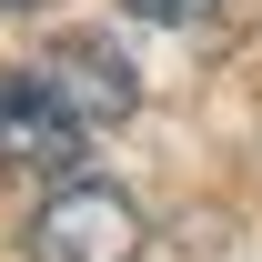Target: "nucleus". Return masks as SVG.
I'll list each match as a JSON object with an SVG mask.
<instances>
[{"label": "nucleus", "instance_id": "f03ea898", "mask_svg": "<svg viewBox=\"0 0 262 262\" xmlns=\"http://www.w3.org/2000/svg\"><path fill=\"white\" fill-rule=\"evenodd\" d=\"M81 141H91V121H81L40 71L0 81V171H71Z\"/></svg>", "mask_w": 262, "mask_h": 262}, {"label": "nucleus", "instance_id": "f257e3e1", "mask_svg": "<svg viewBox=\"0 0 262 262\" xmlns=\"http://www.w3.org/2000/svg\"><path fill=\"white\" fill-rule=\"evenodd\" d=\"M31 262H141V202L111 182H71L31 212Z\"/></svg>", "mask_w": 262, "mask_h": 262}, {"label": "nucleus", "instance_id": "20e7f679", "mask_svg": "<svg viewBox=\"0 0 262 262\" xmlns=\"http://www.w3.org/2000/svg\"><path fill=\"white\" fill-rule=\"evenodd\" d=\"M131 10H141V20H202L212 0H131Z\"/></svg>", "mask_w": 262, "mask_h": 262}, {"label": "nucleus", "instance_id": "7ed1b4c3", "mask_svg": "<svg viewBox=\"0 0 262 262\" xmlns=\"http://www.w3.org/2000/svg\"><path fill=\"white\" fill-rule=\"evenodd\" d=\"M31 71H40V81H51V91H61L91 131L131 121V101H141V81H131V61H121V40H101V31H61Z\"/></svg>", "mask_w": 262, "mask_h": 262}]
</instances>
